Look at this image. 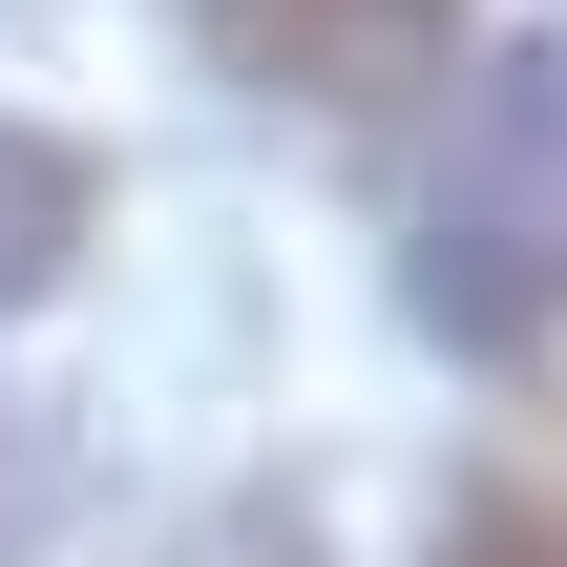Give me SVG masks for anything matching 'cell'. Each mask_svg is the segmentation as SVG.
<instances>
[{
    "label": "cell",
    "instance_id": "cell-6",
    "mask_svg": "<svg viewBox=\"0 0 567 567\" xmlns=\"http://www.w3.org/2000/svg\"><path fill=\"white\" fill-rule=\"evenodd\" d=\"M0 547H21V421H0Z\"/></svg>",
    "mask_w": 567,
    "mask_h": 567
},
{
    "label": "cell",
    "instance_id": "cell-5",
    "mask_svg": "<svg viewBox=\"0 0 567 567\" xmlns=\"http://www.w3.org/2000/svg\"><path fill=\"white\" fill-rule=\"evenodd\" d=\"M210 567H316V526H231V547H210Z\"/></svg>",
    "mask_w": 567,
    "mask_h": 567
},
{
    "label": "cell",
    "instance_id": "cell-3",
    "mask_svg": "<svg viewBox=\"0 0 567 567\" xmlns=\"http://www.w3.org/2000/svg\"><path fill=\"white\" fill-rule=\"evenodd\" d=\"M84 210H105L84 147H63V126H0V316H42V295L84 274Z\"/></svg>",
    "mask_w": 567,
    "mask_h": 567
},
{
    "label": "cell",
    "instance_id": "cell-4",
    "mask_svg": "<svg viewBox=\"0 0 567 567\" xmlns=\"http://www.w3.org/2000/svg\"><path fill=\"white\" fill-rule=\"evenodd\" d=\"M442 567H567V526L547 505H484V526H442Z\"/></svg>",
    "mask_w": 567,
    "mask_h": 567
},
{
    "label": "cell",
    "instance_id": "cell-2",
    "mask_svg": "<svg viewBox=\"0 0 567 567\" xmlns=\"http://www.w3.org/2000/svg\"><path fill=\"white\" fill-rule=\"evenodd\" d=\"M252 105H400L463 63V0H168Z\"/></svg>",
    "mask_w": 567,
    "mask_h": 567
},
{
    "label": "cell",
    "instance_id": "cell-1",
    "mask_svg": "<svg viewBox=\"0 0 567 567\" xmlns=\"http://www.w3.org/2000/svg\"><path fill=\"white\" fill-rule=\"evenodd\" d=\"M421 337H463V358H526L567 316V42H505V63H463V105H442V168H421Z\"/></svg>",
    "mask_w": 567,
    "mask_h": 567
}]
</instances>
